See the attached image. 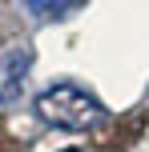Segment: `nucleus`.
I'll return each instance as SVG.
<instances>
[{
  "label": "nucleus",
  "instance_id": "nucleus-1",
  "mask_svg": "<svg viewBox=\"0 0 149 152\" xmlns=\"http://www.w3.org/2000/svg\"><path fill=\"white\" fill-rule=\"evenodd\" d=\"M36 112L40 120H48L53 128H69V132H85L97 128L105 120V108L93 92H85L81 84H53L36 96Z\"/></svg>",
  "mask_w": 149,
  "mask_h": 152
},
{
  "label": "nucleus",
  "instance_id": "nucleus-2",
  "mask_svg": "<svg viewBox=\"0 0 149 152\" xmlns=\"http://www.w3.org/2000/svg\"><path fill=\"white\" fill-rule=\"evenodd\" d=\"M77 4H85V0H24V8L36 12V16H64V12H73Z\"/></svg>",
  "mask_w": 149,
  "mask_h": 152
},
{
  "label": "nucleus",
  "instance_id": "nucleus-3",
  "mask_svg": "<svg viewBox=\"0 0 149 152\" xmlns=\"http://www.w3.org/2000/svg\"><path fill=\"white\" fill-rule=\"evenodd\" d=\"M64 152H81V148H64Z\"/></svg>",
  "mask_w": 149,
  "mask_h": 152
}]
</instances>
